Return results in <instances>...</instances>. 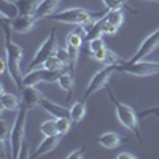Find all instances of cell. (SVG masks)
Here are the masks:
<instances>
[{
    "instance_id": "35",
    "label": "cell",
    "mask_w": 159,
    "mask_h": 159,
    "mask_svg": "<svg viewBox=\"0 0 159 159\" xmlns=\"http://www.w3.org/2000/svg\"><path fill=\"white\" fill-rule=\"evenodd\" d=\"M156 115H157V118H159V113H156Z\"/></svg>"
},
{
    "instance_id": "13",
    "label": "cell",
    "mask_w": 159,
    "mask_h": 159,
    "mask_svg": "<svg viewBox=\"0 0 159 159\" xmlns=\"http://www.w3.org/2000/svg\"><path fill=\"white\" fill-rule=\"evenodd\" d=\"M59 134H56V135H48V137H45L42 142H40V145H38V148H37V151L32 154V157H42V156H45V154H48V153H51L52 150H54L56 147H57V143H59Z\"/></svg>"
},
{
    "instance_id": "31",
    "label": "cell",
    "mask_w": 159,
    "mask_h": 159,
    "mask_svg": "<svg viewBox=\"0 0 159 159\" xmlns=\"http://www.w3.org/2000/svg\"><path fill=\"white\" fill-rule=\"evenodd\" d=\"M84 153H86V147H81V148H78L76 151L70 153L67 157L69 159H81V157H84Z\"/></svg>"
},
{
    "instance_id": "11",
    "label": "cell",
    "mask_w": 159,
    "mask_h": 159,
    "mask_svg": "<svg viewBox=\"0 0 159 159\" xmlns=\"http://www.w3.org/2000/svg\"><path fill=\"white\" fill-rule=\"evenodd\" d=\"M38 107L42 110H45L46 113H49L51 116H54V118H70V108H65V107H62V105H59V103L51 102L46 97L42 99V102H40Z\"/></svg>"
},
{
    "instance_id": "12",
    "label": "cell",
    "mask_w": 159,
    "mask_h": 159,
    "mask_svg": "<svg viewBox=\"0 0 159 159\" xmlns=\"http://www.w3.org/2000/svg\"><path fill=\"white\" fill-rule=\"evenodd\" d=\"M35 21H37V18L34 15H19L15 21L11 22V27L18 34H27L34 27Z\"/></svg>"
},
{
    "instance_id": "1",
    "label": "cell",
    "mask_w": 159,
    "mask_h": 159,
    "mask_svg": "<svg viewBox=\"0 0 159 159\" xmlns=\"http://www.w3.org/2000/svg\"><path fill=\"white\" fill-rule=\"evenodd\" d=\"M10 25L5 24V30H7V43H5V57H7V64H8V72L11 76V81L15 83L19 89H22V76L24 73L21 72V61H22V48L15 43L10 38Z\"/></svg>"
},
{
    "instance_id": "9",
    "label": "cell",
    "mask_w": 159,
    "mask_h": 159,
    "mask_svg": "<svg viewBox=\"0 0 159 159\" xmlns=\"http://www.w3.org/2000/svg\"><path fill=\"white\" fill-rule=\"evenodd\" d=\"M43 96L42 92H40L37 88L34 86H24L21 89V100H22V105L24 107H27L29 110L37 107V105H40V102H42Z\"/></svg>"
},
{
    "instance_id": "28",
    "label": "cell",
    "mask_w": 159,
    "mask_h": 159,
    "mask_svg": "<svg viewBox=\"0 0 159 159\" xmlns=\"http://www.w3.org/2000/svg\"><path fill=\"white\" fill-rule=\"evenodd\" d=\"M105 48V43H103V38L102 37H97V38H92L88 42V52H94V51H99Z\"/></svg>"
},
{
    "instance_id": "5",
    "label": "cell",
    "mask_w": 159,
    "mask_h": 159,
    "mask_svg": "<svg viewBox=\"0 0 159 159\" xmlns=\"http://www.w3.org/2000/svg\"><path fill=\"white\" fill-rule=\"evenodd\" d=\"M116 72L129 73L134 76H151L159 73V62L153 61H137V62H129L124 61L116 65Z\"/></svg>"
},
{
    "instance_id": "23",
    "label": "cell",
    "mask_w": 159,
    "mask_h": 159,
    "mask_svg": "<svg viewBox=\"0 0 159 159\" xmlns=\"http://www.w3.org/2000/svg\"><path fill=\"white\" fill-rule=\"evenodd\" d=\"M40 132L48 137V135H56L57 134V124H56V118L54 119H48V121H43L42 126H40Z\"/></svg>"
},
{
    "instance_id": "16",
    "label": "cell",
    "mask_w": 159,
    "mask_h": 159,
    "mask_svg": "<svg viewBox=\"0 0 159 159\" xmlns=\"http://www.w3.org/2000/svg\"><path fill=\"white\" fill-rule=\"evenodd\" d=\"M0 105H2V110L3 111H13V110H19L22 100L18 99L15 94L11 92H7L2 89V94H0Z\"/></svg>"
},
{
    "instance_id": "21",
    "label": "cell",
    "mask_w": 159,
    "mask_h": 159,
    "mask_svg": "<svg viewBox=\"0 0 159 159\" xmlns=\"http://www.w3.org/2000/svg\"><path fill=\"white\" fill-rule=\"evenodd\" d=\"M57 84H59V88L62 91H65V92H69V94H70V92L73 91V73L70 70L69 72L62 70V73L57 78Z\"/></svg>"
},
{
    "instance_id": "36",
    "label": "cell",
    "mask_w": 159,
    "mask_h": 159,
    "mask_svg": "<svg viewBox=\"0 0 159 159\" xmlns=\"http://www.w3.org/2000/svg\"><path fill=\"white\" fill-rule=\"evenodd\" d=\"M59 2H61V0H59Z\"/></svg>"
},
{
    "instance_id": "3",
    "label": "cell",
    "mask_w": 159,
    "mask_h": 159,
    "mask_svg": "<svg viewBox=\"0 0 159 159\" xmlns=\"http://www.w3.org/2000/svg\"><path fill=\"white\" fill-rule=\"evenodd\" d=\"M107 91H108V96L111 99V103H113V107H115V113H116V118H118V121L121 123L126 129H129L130 132H134L135 137L140 139V127H139V116L137 113L134 111V108L129 107L127 103H123V102H119L115 96H113V92L111 89L107 86Z\"/></svg>"
},
{
    "instance_id": "30",
    "label": "cell",
    "mask_w": 159,
    "mask_h": 159,
    "mask_svg": "<svg viewBox=\"0 0 159 159\" xmlns=\"http://www.w3.org/2000/svg\"><path fill=\"white\" fill-rule=\"evenodd\" d=\"M54 54L65 64V65H67V67H69V62H70V57H69V49L67 48H56V52H54Z\"/></svg>"
},
{
    "instance_id": "32",
    "label": "cell",
    "mask_w": 159,
    "mask_h": 159,
    "mask_svg": "<svg viewBox=\"0 0 159 159\" xmlns=\"http://www.w3.org/2000/svg\"><path fill=\"white\" fill-rule=\"evenodd\" d=\"M156 113H159V105H157V107H151V108L143 110L140 113V116H148V115H156Z\"/></svg>"
},
{
    "instance_id": "34",
    "label": "cell",
    "mask_w": 159,
    "mask_h": 159,
    "mask_svg": "<svg viewBox=\"0 0 159 159\" xmlns=\"http://www.w3.org/2000/svg\"><path fill=\"white\" fill-rule=\"evenodd\" d=\"M151 2H157V3H159V0H151Z\"/></svg>"
},
{
    "instance_id": "22",
    "label": "cell",
    "mask_w": 159,
    "mask_h": 159,
    "mask_svg": "<svg viewBox=\"0 0 159 159\" xmlns=\"http://www.w3.org/2000/svg\"><path fill=\"white\" fill-rule=\"evenodd\" d=\"M105 18H107L108 22H111V24H115V25L119 27L124 21V13H123L121 8L119 10H108L107 13H105Z\"/></svg>"
},
{
    "instance_id": "4",
    "label": "cell",
    "mask_w": 159,
    "mask_h": 159,
    "mask_svg": "<svg viewBox=\"0 0 159 159\" xmlns=\"http://www.w3.org/2000/svg\"><path fill=\"white\" fill-rule=\"evenodd\" d=\"M56 48H57L56 30H54V29H51L49 35L43 40V43L40 45L38 49L35 51V54H34L30 64L27 65V70H34V69H38V67H43V64H45L51 56H54Z\"/></svg>"
},
{
    "instance_id": "14",
    "label": "cell",
    "mask_w": 159,
    "mask_h": 159,
    "mask_svg": "<svg viewBox=\"0 0 159 159\" xmlns=\"http://www.w3.org/2000/svg\"><path fill=\"white\" fill-rule=\"evenodd\" d=\"M121 142H123L121 135L116 134V132H105V134L96 137V143H99L105 150H113V148L119 147Z\"/></svg>"
},
{
    "instance_id": "10",
    "label": "cell",
    "mask_w": 159,
    "mask_h": 159,
    "mask_svg": "<svg viewBox=\"0 0 159 159\" xmlns=\"http://www.w3.org/2000/svg\"><path fill=\"white\" fill-rule=\"evenodd\" d=\"M89 56L94 59L96 62H100V64H105V65H118L124 62L118 54H115L113 51L107 49V48H102L99 51H94V52H89Z\"/></svg>"
},
{
    "instance_id": "8",
    "label": "cell",
    "mask_w": 159,
    "mask_h": 159,
    "mask_svg": "<svg viewBox=\"0 0 159 159\" xmlns=\"http://www.w3.org/2000/svg\"><path fill=\"white\" fill-rule=\"evenodd\" d=\"M159 46V27L151 32L147 38L142 42V45L139 46V49L135 51V54L129 59V62H137V61H143L145 57H148L153 51H156Z\"/></svg>"
},
{
    "instance_id": "19",
    "label": "cell",
    "mask_w": 159,
    "mask_h": 159,
    "mask_svg": "<svg viewBox=\"0 0 159 159\" xmlns=\"http://www.w3.org/2000/svg\"><path fill=\"white\" fill-rule=\"evenodd\" d=\"M84 116H86V102L84 100L75 102L70 108V119L73 123H80Z\"/></svg>"
},
{
    "instance_id": "27",
    "label": "cell",
    "mask_w": 159,
    "mask_h": 159,
    "mask_svg": "<svg viewBox=\"0 0 159 159\" xmlns=\"http://www.w3.org/2000/svg\"><path fill=\"white\" fill-rule=\"evenodd\" d=\"M118 30H119V27L118 25H115V24H111V22H108L107 21V18H105V13H103V24H102V34L103 35H116L118 34Z\"/></svg>"
},
{
    "instance_id": "20",
    "label": "cell",
    "mask_w": 159,
    "mask_h": 159,
    "mask_svg": "<svg viewBox=\"0 0 159 159\" xmlns=\"http://www.w3.org/2000/svg\"><path fill=\"white\" fill-rule=\"evenodd\" d=\"M18 10H19V15H34L40 0H15Z\"/></svg>"
},
{
    "instance_id": "24",
    "label": "cell",
    "mask_w": 159,
    "mask_h": 159,
    "mask_svg": "<svg viewBox=\"0 0 159 159\" xmlns=\"http://www.w3.org/2000/svg\"><path fill=\"white\" fill-rule=\"evenodd\" d=\"M83 30H72L69 35H67V45L69 46H75V48H81L83 45Z\"/></svg>"
},
{
    "instance_id": "17",
    "label": "cell",
    "mask_w": 159,
    "mask_h": 159,
    "mask_svg": "<svg viewBox=\"0 0 159 159\" xmlns=\"http://www.w3.org/2000/svg\"><path fill=\"white\" fill-rule=\"evenodd\" d=\"M40 81H45V67L42 69H34V70H27L25 75L22 76V88L24 86H35Z\"/></svg>"
},
{
    "instance_id": "2",
    "label": "cell",
    "mask_w": 159,
    "mask_h": 159,
    "mask_svg": "<svg viewBox=\"0 0 159 159\" xmlns=\"http://www.w3.org/2000/svg\"><path fill=\"white\" fill-rule=\"evenodd\" d=\"M29 108L21 105L18 110L16 119L13 126L10 127V147H11V157L21 159V153L24 148V139H25V119H27Z\"/></svg>"
},
{
    "instance_id": "33",
    "label": "cell",
    "mask_w": 159,
    "mask_h": 159,
    "mask_svg": "<svg viewBox=\"0 0 159 159\" xmlns=\"http://www.w3.org/2000/svg\"><path fill=\"white\" fill-rule=\"evenodd\" d=\"M116 157H118V159H135L137 156L132 154V153H119Z\"/></svg>"
},
{
    "instance_id": "7",
    "label": "cell",
    "mask_w": 159,
    "mask_h": 159,
    "mask_svg": "<svg viewBox=\"0 0 159 159\" xmlns=\"http://www.w3.org/2000/svg\"><path fill=\"white\" fill-rule=\"evenodd\" d=\"M113 73H116V65H105L102 70H99L94 76L91 78V81H89L86 91L83 92V100L86 102L92 94H96L97 91H100V89H103V88H107L108 80L111 78Z\"/></svg>"
},
{
    "instance_id": "6",
    "label": "cell",
    "mask_w": 159,
    "mask_h": 159,
    "mask_svg": "<svg viewBox=\"0 0 159 159\" xmlns=\"http://www.w3.org/2000/svg\"><path fill=\"white\" fill-rule=\"evenodd\" d=\"M92 13H89L84 8H65V10H59L56 13H52L49 16L51 21L56 22H64V24H75V25H81L83 22H86L88 19H91Z\"/></svg>"
},
{
    "instance_id": "29",
    "label": "cell",
    "mask_w": 159,
    "mask_h": 159,
    "mask_svg": "<svg viewBox=\"0 0 159 159\" xmlns=\"http://www.w3.org/2000/svg\"><path fill=\"white\" fill-rule=\"evenodd\" d=\"M107 10H119L126 5V0H102Z\"/></svg>"
},
{
    "instance_id": "18",
    "label": "cell",
    "mask_w": 159,
    "mask_h": 159,
    "mask_svg": "<svg viewBox=\"0 0 159 159\" xmlns=\"http://www.w3.org/2000/svg\"><path fill=\"white\" fill-rule=\"evenodd\" d=\"M0 15L3 19H11L15 21L19 16V10L16 2H11V0H0Z\"/></svg>"
},
{
    "instance_id": "15",
    "label": "cell",
    "mask_w": 159,
    "mask_h": 159,
    "mask_svg": "<svg viewBox=\"0 0 159 159\" xmlns=\"http://www.w3.org/2000/svg\"><path fill=\"white\" fill-rule=\"evenodd\" d=\"M59 5V0H40V3L34 13V16L38 19H43V18H49L52 13H56L54 10Z\"/></svg>"
},
{
    "instance_id": "26",
    "label": "cell",
    "mask_w": 159,
    "mask_h": 159,
    "mask_svg": "<svg viewBox=\"0 0 159 159\" xmlns=\"http://www.w3.org/2000/svg\"><path fill=\"white\" fill-rule=\"evenodd\" d=\"M72 119L70 118H56V124H57V134L59 135H65L70 130L72 126Z\"/></svg>"
},
{
    "instance_id": "25",
    "label": "cell",
    "mask_w": 159,
    "mask_h": 159,
    "mask_svg": "<svg viewBox=\"0 0 159 159\" xmlns=\"http://www.w3.org/2000/svg\"><path fill=\"white\" fill-rule=\"evenodd\" d=\"M43 67H45V69H48V70L62 72L65 67H67V65H65V64H64V62H62V61H61V59H59V57L54 54V56H51V57H49V59H48V61L43 64Z\"/></svg>"
}]
</instances>
